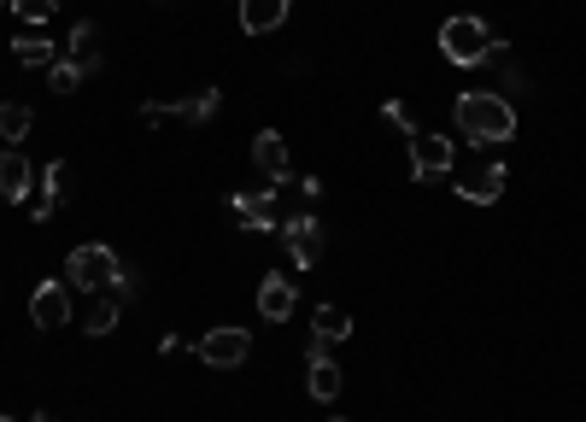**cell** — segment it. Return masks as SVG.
Segmentation results:
<instances>
[{
	"mask_svg": "<svg viewBox=\"0 0 586 422\" xmlns=\"http://www.w3.org/2000/svg\"><path fill=\"white\" fill-rule=\"evenodd\" d=\"M452 118H457V130H464L475 147H505L516 135V105H511V94H493V89L457 94Z\"/></svg>",
	"mask_w": 586,
	"mask_h": 422,
	"instance_id": "obj_1",
	"label": "cell"
},
{
	"mask_svg": "<svg viewBox=\"0 0 586 422\" xmlns=\"http://www.w3.org/2000/svg\"><path fill=\"white\" fill-rule=\"evenodd\" d=\"M493 41H498L493 24H481L475 12H457V18L440 24V59H446V66H481Z\"/></svg>",
	"mask_w": 586,
	"mask_h": 422,
	"instance_id": "obj_2",
	"label": "cell"
},
{
	"mask_svg": "<svg viewBox=\"0 0 586 422\" xmlns=\"http://www.w3.org/2000/svg\"><path fill=\"white\" fill-rule=\"evenodd\" d=\"M118 270H123V259H118L107 241H82L71 259H65V282H71L77 293H112Z\"/></svg>",
	"mask_w": 586,
	"mask_h": 422,
	"instance_id": "obj_3",
	"label": "cell"
},
{
	"mask_svg": "<svg viewBox=\"0 0 586 422\" xmlns=\"http://www.w3.org/2000/svg\"><path fill=\"white\" fill-rule=\"evenodd\" d=\"M452 188H457V200H469V205H493L498 194H505V159L452 164Z\"/></svg>",
	"mask_w": 586,
	"mask_h": 422,
	"instance_id": "obj_4",
	"label": "cell"
},
{
	"mask_svg": "<svg viewBox=\"0 0 586 422\" xmlns=\"http://www.w3.org/2000/svg\"><path fill=\"white\" fill-rule=\"evenodd\" d=\"M405 147H411V177H416V182H440V177H452V164H457L452 135L411 130V135H405Z\"/></svg>",
	"mask_w": 586,
	"mask_h": 422,
	"instance_id": "obj_5",
	"label": "cell"
},
{
	"mask_svg": "<svg viewBox=\"0 0 586 422\" xmlns=\"http://www.w3.org/2000/svg\"><path fill=\"white\" fill-rule=\"evenodd\" d=\"M194 352H200V364H205V370H241V364H246V352H253V334L235 329V323H223V329H205Z\"/></svg>",
	"mask_w": 586,
	"mask_h": 422,
	"instance_id": "obj_6",
	"label": "cell"
},
{
	"mask_svg": "<svg viewBox=\"0 0 586 422\" xmlns=\"http://www.w3.org/2000/svg\"><path fill=\"white\" fill-rule=\"evenodd\" d=\"M218 105H223L218 89H200V94H182V100H146V105H141V118H146V123H164V118L212 123V118H218Z\"/></svg>",
	"mask_w": 586,
	"mask_h": 422,
	"instance_id": "obj_7",
	"label": "cell"
},
{
	"mask_svg": "<svg viewBox=\"0 0 586 422\" xmlns=\"http://www.w3.org/2000/svg\"><path fill=\"white\" fill-rule=\"evenodd\" d=\"M71 194H77V171H71V164H65V159L41 164V182H36V194H30V200H36L30 218H36V223H48V218H53V211L65 205Z\"/></svg>",
	"mask_w": 586,
	"mask_h": 422,
	"instance_id": "obj_8",
	"label": "cell"
},
{
	"mask_svg": "<svg viewBox=\"0 0 586 422\" xmlns=\"http://www.w3.org/2000/svg\"><path fill=\"white\" fill-rule=\"evenodd\" d=\"M282 241L293 252V270H311L323 259V223H317V211H293V218L282 223Z\"/></svg>",
	"mask_w": 586,
	"mask_h": 422,
	"instance_id": "obj_9",
	"label": "cell"
},
{
	"mask_svg": "<svg viewBox=\"0 0 586 422\" xmlns=\"http://www.w3.org/2000/svg\"><path fill=\"white\" fill-rule=\"evenodd\" d=\"M71 282H41L36 293H30V323L41 329V334H53V329H65L71 323Z\"/></svg>",
	"mask_w": 586,
	"mask_h": 422,
	"instance_id": "obj_10",
	"label": "cell"
},
{
	"mask_svg": "<svg viewBox=\"0 0 586 422\" xmlns=\"http://www.w3.org/2000/svg\"><path fill=\"white\" fill-rule=\"evenodd\" d=\"M276 194H282L276 182H270V188H253V194L241 188V194H229V211L241 218V229H253V235H270V229H276Z\"/></svg>",
	"mask_w": 586,
	"mask_h": 422,
	"instance_id": "obj_11",
	"label": "cell"
},
{
	"mask_svg": "<svg viewBox=\"0 0 586 422\" xmlns=\"http://www.w3.org/2000/svg\"><path fill=\"white\" fill-rule=\"evenodd\" d=\"M346 334H352V311L346 305H317V316H311V358H334Z\"/></svg>",
	"mask_w": 586,
	"mask_h": 422,
	"instance_id": "obj_12",
	"label": "cell"
},
{
	"mask_svg": "<svg viewBox=\"0 0 586 422\" xmlns=\"http://www.w3.org/2000/svg\"><path fill=\"white\" fill-rule=\"evenodd\" d=\"M65 59H71L82 77H94L100 66H107V41H100V24H94V18L71 24V36H65Z\"/></svg>",
	"mask_w": 586,
	"mask_h": 422,
	"instance_id": "obj_13",
	"label": "cell"
},
{
	"mask_svg": "<svg viewBox=\"0 0 586 422\" xmlns=\"http://www.w3.org/2000/svg\"><path fill=\"white\" fill-rule=\"evenodd\" d=\"M36 194V164L18 147H0V200H30Z\"/></svg>",
	"mask_w": 586,
	"mask_h": 422,
	"instance_id": "obj_14",
	"label": "cell"
},
{
	"mask_svg": "<svg viewBox=\"0 0 586 422\" xmlns=\"http://www.w3.org/2000/svg\"><path fill=\"white\" fill-rule=\"evenodd\" d=\"M253 164L276 182V188H287L293 182V159H287V141L276 135V130H259V141H253Z\"/></svg>",
	"mask_w": 586,
	"mask_h": 422,
	"instance_id": "obj_15",
	"label": "cell"
},
{
	"mask_svg": "<svg viewBox=\"0 0 586 422\" xmlns=\"http://www.w3.org/2000/svg\"><path fill=\"white\" fill-rule=\"evenodd\" d=\"M235 12H241V30L246 36H270V30L287 24L293 0H235Z\"/></svg>",
	"mask_w": 586,
	"mask_h": 422,
	"instance_id": "obj_16",
	"label": "cell"
},
{
	"mask_svg": "<svg viewBox=\"0 0 586 422\" xmlns=\"http://www.w3.org/2000/svg\"><path fill=\"white\" fill-rule=\"evenodd\" d=\"M293 300H300V293H293V282L282 277V270H270V277L259 282V311L270 316V323H287V316H293Z\"/></svg>",
	"mask_w": 586,
	"mask_h": 422,
	"instance_id": "obj_17",
	"label": "cell"
},
{
	"mask_svg": "<svg viewBox=\"0 0 586 422\" xmlns=\"http://www.w3.org/2000/svg\"><path fill=\"white\" fill-rule=\"evenodd\" d=\"M305 393L311 399H341V364H334V358H311L305 364Z\"/></svg>",
	"mask_w": 586,
	"mask_h": 422,
	"instance_id": "obj_18",
	"label": "cell"
},
{
	"mask_svg": "<svg viewBox=\"0 0 586 422\" xmlns=\"http://www.w3.org/2000/svg\"><path fill=\"white\" fill-rule=\"evenodd\" d=\"M118 316H123V300H112V293H94V305L82 311V334H112L118 329Z\"/></svg>",
	"mask_w": 586,
	"mask_h": 422,
	"instance_id": "obj_19",
	"label": "cell"
},
{
	"mask_svg": "<svg viewBox=\"0 0 586 422\" xmlns=\"http://www.w3.org/2000/svg\"><path fill=\"white\" fill-rule=\"evenodd\" d=\"M30 130H36V112H30L24 100H7V105H0V141H7V147H24Z\"/></svg>",
	"mask_w": 586,
	"mask_h": 422,
	"instance_id": "obj_20",
	"label": "cell"
},
{
	"mask_svg": "<svg viewBox=\"0 0 586 422\" xmlns=\"http://www.w3.org/2000/svg\"><path fill=\"white\" fill-rule=\"evenodd\" d=\"M12 59H18V66H53V59H59V48H53V41L48 36H18L12 41Z\"/></svg>",
	"mask_w": 586,
	"mask_h": 422,
	"instance_id": "obj_21",
	"label": "cell"
},
{
	"mask_svg": "<svg viewBox=\"0 0 586 422\" xmlns=\"http://www.w3.org/2000/svg\"><path fill=\"white\" fill-rule=\"evenodd\" d=\"M48 89H53V94H77V89H82V71L71 66L65 53H59L53 66H48Z\"/></svg>",
	"mask_w": 586,
	"mask_h": 422,
	"instance_id": "obj_22",
	"label": "cell"
},
{
	"mask_svg": "<svg viewBox=\"0 0 586 422\" xmlns=\"http://www.w3.org/2000/svg\"><path fill=\"white\" fill-rule=\"evenodd\" d=\"M53 7H59V0H12V18H18V24H48Z\"/></svg>",
	"mask_w": 586,
	"mask_h": 422,
	"instance_id": "obj_23",
	"label": "cell"
},
{
	"mask_svg": "<svg viewBox=\"0 0 586 422\" xmlns=\"http://www.w3.org/2000/svg\"><path fill=\"white\" fill-rule=\"evenodd\" d=\"M382 118L393 123V130H405V135L416 130V123H411V112H405V100H387V105H382Z\"/></svg>",
	"mask_w": 586,
	"mask_h": 422,
	"instance_id": "obj_24",
	"label": "cell"
},
{
	"mask_svg": "<svg viewBox=\"0 0 586 422\" xmlns=\"http://www.w3.org/2000/svg\"><path fill=\"white\" fill-rule=\"evenodd\" d=\"M36 422H59V411H36Z\"/></svg>",
	"mask_w": 586,
	"mask_h": 422,
	"instance_id": "obj_25",
	"label": "cell"
},
{
	"mask_svg": "<svg viewBox=\"0 0 586 422\" xmlns=\"http://www.w3.org/2000/svg\"><path fill=\"white\" fill-rule=\"evenodd\" d=\"M329 422H346V416H329Z\"/></svg>",
	"mask_w": 586,
	"mask_h": 422,
	"instance_id": "obj_26",
	"label": "cell"
},
{
	"mask_svg": "<svg viewBox=\"0 0 586 422\" xmlns=\"http://www.w3.org/2000/svg\"><path fill=\"white\" fill-rule=\"evenodd\" d=\"M0 422H12V416H0Z\"/></svg>",
	"mask_w": 586,
	"mask_h": 422,
	"instance_id": "obj_27",
	"label": "cell"
},
{
	"mask_svg": "<svg viewBox=\"0 0 586 422\" xmlns=\"http://www.w3.org/2000/svg\"><path fill=\"white\" fill-rule=\"evenodd\" d=\"M0 7H7V0H0Z\"/></svg>",
	"mask_w": 586,
	"mask_h": 422,
	"instance_id": "obj_28",
	"label": "cell"
}]
</instances>
